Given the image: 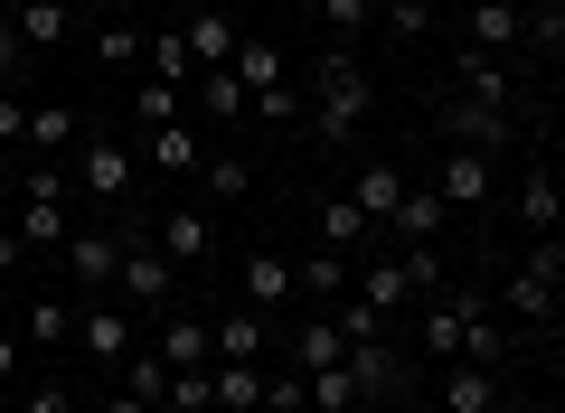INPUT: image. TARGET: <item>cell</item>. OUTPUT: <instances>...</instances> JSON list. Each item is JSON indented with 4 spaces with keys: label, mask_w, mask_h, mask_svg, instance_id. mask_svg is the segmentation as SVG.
Masks as SVG:
<instances>
[{
    "label": "cell",
    "mask_w": 565,
    "mask_h": 413,
    "mask_svg": "<svg viewBox=\"0 0 565 413\" xmlns=\"http://www.w3.org/2000/svg\"><path fill=\"white\" fill-rule=\"evenodd\" d=\"M556 292H565V244H556V236H537V244L519 254V273H509L500 311L519 319V329H556Z\"/></svg>",
    "instance_id": "1"
},
{
    "label": "cell",
    "mask_w": 565,
    "mask_h": 413,
    "mask_svg": "<svg viewBox=\"0 0 565 413\" xmlns=\"http://www.w3.org/2000/svg\"><path fill=\"white\" fill-rule=\"evenodd\" d=\"M367 104H377V95H367V66L330 47V57H321V95H311V132H321V141H349V132L367 122Z\"/></svg>",
    "instance_id": "2"
},
{
    "label": "cell",
    "mask_w": 565,
    "mask_h": 413,
    "mask_svg": "<svg viewBox=\"0 0 565 413\" xmlns=\"http://www.w3.org/2000/svg\"><path fill=\"white\" fill-rule=\"evenodd\" d=\"M66 178H76L95 207H122L132 178H141V160H132V141H104V132H95V141H76V170H66Z\"/></svg>",
    "instance_id": "3"
},
{
    "label": "cell",
    "mask_w": 565,
    "mask_h": 413,
    "mask_svg": "<svg viewBox=\"0 0 565 413\" xmlns=\"http://www.w3.org/2000/svg\"><path fill=\"white\" fill-rule=\"evenodd\" d=\"M114 292H122V311H170V263L151 254L141 236H122V263H114Z\"/></svg>",
    "instance_id": "4"
},
{
    "label": "cell",
    "mask_w": 565,
    "mask_h": 413,
    "mask_svg": "<svg viewBox=\"0 0 565 413\" xmlns=\"http://www.w3.org/2000/svg\"><path fill=\"white\" fill-rule=\"evenodd\" d=\"M151 254H161V263H207V254H217V217L170 197V207H161V236H151Z\"/></svg>",
    "instance_id": "5"
},
{
    "label": "cell",
    "mask_w": 565,
    "mask_h": 413,
    "mask_svg": "<svg viewBox=\"0 0 565 413\" xmlns=\"http://www.w3.org/2000/svg\"><path fill=\"white\" fill-rule=\"evenodd\" d=\"M340 376H349V394H359V413H367V404H386V394L405 385V357L386 348V338H367V348H340Z\"/></svg>",
    "instance_id": "6"
},
{
    "label": "cell",
    "mask_w": 565,
    "mask_h": 413,
    "mask_svg": "<svg viewBox=\"0 0 565 413\" xmlns=\"http://www.w3.org/2000/svg\"><path fill=\"white\" fill-rule=\"evenodd\" d=\"M76 348H85V357H114V367H122V357L141 348V319L122 311V301H95V311H76Z\"/></svg>",
    "instance_id": "7"
},
{
    "label": "cell",
    "mask_w": 565,
    "mask_h": 413,
    "mask_svg": "<svg viewBox=\"0 0 565 413\" xmlns=\"http://www.w3.org/2000/svg\"><path fill=\"white\" fill-rule=\"evenodd\" d=\"M170 29L189 39V66H199V76H207V66H226V57H236V39H245V29L217 10V0H207V10H180Z\"/></svg>",
    "instance_id": "8"
},
{
    "label": "cell",
    "mask_w": 565,
    "mask_h": 413,
    "mask_svg": "<svg viewBox=\"0 0 565 413\" xmlns=\"http://www.w3.org/2000/svg\"><path fill=\"white\" fill-rule=\"evenodd\" d=\"M519 20H527V0H471L462 47L471 57H500V47H519Z\"/></svg>",
    "instance_id": "9"
},
{
    "label": "cell",
    "mask_w": 565,
    "mask_h": 413,
    "mask_svg": "<svg viewBox=\"0 0 565 413\" xmlns=\"http://www.w3.org/2000/svg\"><path fill=\"white\" fill-rule=\"evenodd\" d=\"M57 254H66V273L104 301V292H114V263H122V236H104V226H95V236H66Z\"/></svg>",
    "instance_id": "10"
},
{
    "label": "cell",
    "mask_w": 565,
    "mask_h": 413,
    "mask_svg": "<svg viewBox=\"0 0 565 413\" xmlns=\"http://www.w3.org/2000/svg\"><path fill=\"white\" fill-rule=\"evenodd\" d=\"M444 226H452V207L434 188H405L396 207H386V236H405V244H444Z\"/></svg>",
    "instance_id": "11"
},
{
    "label": "cell",
    "mask_w": 565,
    "mask_h": 413,
    "mask_svg": "<svg viewBox=\"0 0 565 413\" xmlns=\"http://www.w3.org/2000/svg\"><path fill=\"white\" fill-rule=\"evenodd\" d=\"M226 76H236L245 95H274V85H292V57H282L274 39H236V57H226Z\"/></svg>",
    "instance_id": "12"
},
{
    "label": "cell",
    "mask_w": 565,
    "mask_h": 413,
    "mask_svg": "<svg viewBox=\"0 0 565 413\" xmlns=\"http://www.w3.org/2000/svg\"><path fill=\"white\" fill-rule=\"evenodd\" d=\"M509 122H519V113H490V104H452V113H444V132H452V151H500V141H519V132H509Z\"/></svg>",
    "instance_id": "13"
},
{
    "label": "cell",
    "mask_w": 565,
    "mask_h": 413,
    "mask_svg": "<svg viewBox=\"0 0 565 413\" xmlns=\"http://www.w3.org/2000/svg\"><path fill=\"white\" fill-rule=\"evenodd\" d=\"M264 338H274V329H264L255 301H236L226 319H207V357H217V367H226V357H264Z\"/></svg>",
    "instance_id": "14"
},
{
    "label": "cell",
    "mask_w": 565,
    "mask_h": 413,
    "mask_svg": "<svg viewBox=\"0 0 565 413\" xmlns=\"http://www.w3.org/2000/svg\"><path fill=\"white\" fill-rule=\"evenodd\" d=\"M132 160H141V170H161V178H180V170H199V132H180V122H151V132L132 141Z\"/></svg>",
    "instance_id": "15"
},
{
    "label": "cell",
    "mask_w": 565,
    "mask_h": 413,
    "mask_svg": "<svg viewBox=\"0 0 565 413\" xmlns=\"http://www.w3.org/2000/svg\"><path fill=\"white\" fill-rule=\"evenodd\" d=\"M10 29H20V47L39 57V47H66L76 10H66V0H10Z\"/></svg>",
    "instance_id": "16"
},
{
    "label": "cell",
    "mask_w": 565,
    "mask_h": 413,
    "mask_svg": "<svg viewBox=\"0 0 565 413\" xmlns=\"http://www.w3.org/2000/svg\"><path fill=\"white\" fill-rule=\"evenodd\" d=\"M405 197V170L396 160H359V178H349V207H359L367 226H386V207Z\"/></svg>",
    "instance_id": "17"
},
{
    "label": "cell",
    "mask_w": 565,
    "mask_h": 413,
    "mask_svg": "<svg viewBox=\"0 0 565 413\" xmlns=\"http://www.w3.org/2000/svg\"><path fill=\"white\" fill-rule=\"evenodd\" d=\"M434 197H444V207H490V160H481V151H444Z\"/></svg>",
    "instance_id": "18"
},
{
    "label": "cell",
    "mask_w": 565,
    "mask_h": 413,
    "mask_svg": "<svg viewBox=\"0 0 565 413\" xmlns=\"http://www.w3.org/2000/svg\"><path fill=\"white\" fill-rule=\"evenodd\" d=\"M519 217H527V236H556V226H565V188H556V170H546V160L519 178Z\"/></svg>",
    "instance_id": "19"
},
{
    "label": "cell",
    "mask_w": 565,
    "mask_h": 413,
    "mask_svg": "<svg viewBox=\"0 0 565 413\" xmlns=\"http://www.w3.org/2000/svg\"><path fill=\"white\" fill-rule=\"evenodd\" d=\"M462 104H490V113H519V85H509L500 57H471L462 47Z\"/></svg>",
    "instance_id": "20"
},
{
    "label": "cell",
    "mask_w": 565,
    "mask_h": 413,
    "mask_svg": "<svg viewBox=\"0 0 565 413\" xmlns=\"http://www.w3.org/2000/svg\"><path fill=\"white\" fill-rule=\"evenodd\" d=\"M207 385H217V413H255V404H264V367H255V357L207 367Z\"/></svg>",
    "instance_id": "21"
},
{
    "label": "cell",
    "mask_w": 565,
    "mask_h": 413,
    "mask_svg": "<svg viewBox=\"0 0 565 413\" xmlns=\"http://www.w3.org/2000/svg\"><path fill=\"white\" fill-rule=\"evenodd\" d=\"M444 404H452V413H500V376L452 357V367H444Z\"/></svg>",
    "instance_id": "22"
},
{
    "label": "cell",
    "mask_w": 565,
    "mask_h": 413,
    "mask_svg": "<svg viewBox=\"0 0 565 413\" xmlns=\"http://www.w3.org/2000/svg\"><path fill=\"white\" fill-rule=\"evenodd\" d=\"M141 66H151V85H170V95H180V85H199V66H189V39H180V29L141 39Z\"/></svg>",
    "instance_id": "23"
},
{
    "label": "cell",
    "mask_w": 565,
    "mask_h": 413,
    "mask_svg": "<svg viewBox=\"0 0 565 413\" xmlns=\"http://www.w3.org/2000/svg\"><path fill=\"white\" fill-rule=\"evenodd\" d=\"M386 263H396L405 301H434V292H444V244H405V254H386Z\"/></svg>",
    "instance_id": "24"
},
{
    "label": "cell",
    "mask_w": 565,
    "mask_h": 413,
    "mask_svg": "<svg viewBox=\"0 0 565 413\" xmlns=\"http://www.w3.org/2000/svg\"><path fill=\"white\" fill-rule=\"evenodd\" d=\"M292 292H321V311L349 292V254H330V244H311V263H292Z\"/></svg>",
    "instance_id": "25"
},
{
    "label": "cell",
    "mask_w": 565,
    "mask_h": 413,
    "mask_svg": "<svg viewBox=\"0 0 565 413\" xmlns=\"http://www.w3.org/2000/svg\"><path fill=\"white\" fill-rule=\"evenodd\" d=\"M245 301H255V311L292 301V263H282V254H245Z\"/></svg>",
    "instance_id": "26"
},
{
    "label": "cell",
    "mask_w": 565,
    "mask_h": 413,
    "mask_svg": "<svg viewBox=\"0 0 565 413\" xmlns=\"http://www.w3.org/2000/svg\"><path fill=\"white\" fill-rule=\"evenodd\" d=\"M151 357H170V367H217L207 357V319H161V348Z\"/></svg>",
    "instance_id": "27"
},
{
    "label": "cell",
    "mask_w": 565,
    "mask_h": 413,
    "mask_svg": "<svg viewBox=\"0 0 565 413\" xmlns=\"http://www.w3.org/2000/svg\"><path fill=\"white\" fill-rule=\"evenodd\" d=\"M29 151H76V113H66V104H29Z\"/></svg>",
    "instance_id": "28"
},
{
    "label": "cell",
    "mask_w": 565,
    "mask_h": 413,
    "mask_svg": "<svg viewBox=\"0 0 565 413\" xmlns=\"http://www.w3.org/2000/svg\"><path fill=\"white\" fill-rule=\"evenodd\" d=\"M199 188H207V207H226V197H245V188H255V170H245L236 151H217V160H199Z\"/></svg>",
    "instance_id": "29"
},
{
    "label": "cell",
    "mask_w": 565,
    "mask_h": 413,
    "mask_svg": "<svg viewBox=\"0 0 565 413\" xmlns=\"http://www.w3.org/2000/svg\"><path fill=\"white\" fill-rule=\"evenodd\" d=\"M20 244H66V197H20Z\"/></svg>",
    "instance_id": "30"
},
{
    "label": "cell",
    "mask_w": 565,
    "mask_h": 413,
    "mask_svg": "<svg viewBox=\"0 0 565 413\" xmlns=\"http://www.w3.org/2000/svg\"><path fill=\"white\" fill-rule=\"evenodd\" d=\"M321 319H330V329H340V348H367V338H386V311H367L359 292H349L340 311H321Z\"/></svg>",
    "instance_id": "31"
},
{
    "label": "cell",
    "mask_w": 565,
    "mask_h": 413,
    "mask_svg": "<svg viewBox=\"0 0 565 413\" xmlns=\"http://www.w3.org/2000/svg\"><path fill=\"white\" fill-rule=\"evenodd\" d=\"M161 413H217V385H207V367H170Z\"/></svg>",
    "instance_id": "32"
},
{
    "label": "cell",
    "mask_w": 565,
    "mask_h": 413,
    "mask_svg": "<svg viewBox=\"0 0 565 413\" xmlns=\"http://www.w3.org/2000/svg\"><path fill=\"white\" fill-rule=\"evenodd\" d=\"M122 394L161 413V394H170V357H122Z\"/></svg>",
    "instance_id": "33"
},
{
    "label": "cell",
    "mask_w": 565,
    "mask_h": 413,
    "mask_svg": "<svg viewBox=\"0 0 565 413\" xmlns=\"http://www.w3.org/2000/svg\"><path fill=\"white\" fill-rule=\"evenodd\" d=\"M66 338H76V311H66L57 292H47V301H29V348H66Z\"/></svg>",
    "instance_id": "34"
},
{
    "label": "cell",
    "mask_w": 565,
    "mask_h": 413,
    "mask_svg": "<svg viewBox=\"0 0 565 413\" xmlns=\"http://www.w3.org/2000/svg\"><path fill=\"white\" fill-rule=\"evenodd\" d=\"M359 236H367V217H359V207H349V197H321V244H330V254H349Z\"/></svg>",
    "instance_id": "35"
},
{
    "label": "cell",
    "mask_w": 565,
    "mask_h": 413,
    "mask_svg": "<svg viewBox=\"0 0 565 413\" xmlns=\"http://www.w3.org/2000/svg\"><path fill=\"white\" fill-rule=\"evenodd\" d=\"M199 104H207V122H236V113H245V85L226 76V66H207V76H199Z\"/></svg>",
    "instance_id": "36"
},
{
    "label": "cell",
    "mask_w": 565,
    "mask_h": 413,
    "mask_svg": "<svg viewBox=\"0 0 565 413\" xmlns=\"http://www.w3.org/2000/svg\"><path fill=\"white\" fill-rule=\"evenodd\" d=\"M292 357H302V367H340V329H330V319H302V329H292Z\"/></svg>",
    "instance_id": "37"
},
{
    "label": "cell",
    "mask_w": 565,
    "mask_h": 413,
    "mask_svg": "<svg viewBox=\"0 0 565 413\" xmlns=\"http://www.w3.org/2000/svg\"><path fill=\"white\" fill-rule=\"evenodd\" d=\"M302 394H321V413H359V394H349L340 367H302Z\"/></svg>",
    "instance_id": "38"
},
{
    "label": "cell",
    "mask_w": 565,
    "mask_h": 413,
    "mask_svg": "<svg viewBox=\"0 0 565 413\" xmlns=\"http://www.w3.org/2000/svg\"><path fill=\"white\" fill-rule=\"evenodd\" d=\"M311 10L330 20V39H359V29L377 20V0H311Z\"/></svg>",
    "instance_id": "39"
},
{
    "label": "cell",
    "mask_w": 565,
    "mask_h": 413,
    "mask_svg": "<svg viewBox=\"0 0 565 413\" xmlns=\"http://www.w3.org/2000/svg\"><path fill=\"white\" fill-rule=\"evenodd\" d=\"M95 57H104V66H141V29H132V20L95 29Z\"/></svg>",
    "instance_id": "40"
},
{
    "label": "cell",
    "mask_w": 565,
    "mask_h": 413,
    "mask_svg": "<svg viewBox=\"0 0 565 413\" xmlns=\"http://www.w3.org/2000/svg\"><path fill=\"white\" fill-rule=\"evenodd\" d=\"M132 122H141V132H151V122H180V95H170V85H141V95H132Z\"/></svg>",
    "instance_id": "41"
},
{
    "label": "cell",
    "mask_w": 565,
    "mask_h": 413,
    "mask_svg": "<svg viewBox=\"0 0 565 413\" xmlns=\"http://www.w3.org/2000/svg\"><path fill=\"white\" fill-rule=\"evenodd\" d=\"M245 113H264V122H302V95H292V85H274V95H245Z\"/></svg>",
    "instance_id": "42"
},
{
    "label": "cell",
    "mask_w": 565,
    "mask_h": 413,
    "mask_svg": "<svg viewBox=\"0 0 565 413\" xmlns=\"http://www.w3.org/2000/svg\"><path fill=\"white\" fill-rule=\"evenodd\" d=\"M20 413H76V385H29Z\"/></svg>",
    "instance_id": "43"
},
{
    "label": "cell",
    "mask_w": 565,
    "mask_h": 413,
    "mask_svg": "<svg viewBox=\"0 0 565 413\" xmlns=\"http://www.w3.org/2000/svg\"><path fill=\"white\" fill-rule=\"evenodd\" d=\"M264 413H302V376H274L264 385Z\"/></svg>",
    "instance_id": "44"
},
{
    "label": "cell",
    "mask_w": 565,
    "mask_h": 413,
    "mask_svg": "<svg viewBox=\"0 0 565 413\" xmlns=\"http://www.w3.org/2000/svg\"><path fill=\"white\" fill-rule=\"evenodd\" d=\"M20 66H29V47H20V29H10V20H0V85H10V76H20Z\"/></svg>",
    "instance_id": "45"
},
{
    "label": "cell",
    "mask_w": 565,
    "mask_h": 413,
    "mask_svg": "<svg viewBox=\"0 0 565 413\" xmlns=\"http://www.w3.org/2000/svg\"><path fill=\"white\" fill-rule=\"evenodd\" d=\"M20 132H29V113H20V95L0 85V141H20Z\"/></svg>",
    "instance_id": "46"
},
{
    "label": "cell",
    "mask_w": 565,
    "mask_h": 413,
    "mask_svg": "<svg viewBox=\"0 0 565 413\" xmlns=\"http://www.w3.org/2000/svg\"><path fill=\"white\" fill-rule=\"evenodd\" d=\"M20 254H29V244H20V226H0V273H20Z\"/></svg>",
    "instance_id": "47"
},
{
    "label": "cell",
    "mask_w": 565,
    "mask_h": 413,
    "mask_svg": "<svg viewBox=\"0 0 565 413\" xmlns=\"http://www.w3.org/2000/svg\"><path fill=\"white\" fill-rule=\"evenodd\" d=\"M10 376H20V338L0 329V385H10Z\"/></svg>",
    "instance_id": "48"
},
{
    "label": "cell",
    "mask_w": 565,
    "mask_h": 413,
    "mask_svg": "<svg viewBox=\"0 0 565 413\" xmlns=\"http://www.w3.org/2000/svg\"><path fill=\"white\" fill-rule=\"evenodd\" d=\"M95 413H151V404H132V394H104V404Z\"/></svg>",
    "instance_id": "49"
},
{
    "label": "cell",
    "mask_w": 565,
    "mask_h": 413,
    "mask_svg": "<svg viewBox=\"0 0 565 413\" xmlns=\"http://www.w3.org/2000/svg\"><path fill=\"white\" fill-rule=\"evenodd\" d=\"M396 10H424V20H434V10H444V0H396Z\"/></svg>",
    "instance_id": "50"
},
{
    "label": "cell",
    "mask_w": 565,
    "mask_h": 413,
    "mask_svg": "<svg viewBox=\"0 0 565 413\" xmlns=\"http://www.w3.org/2000/svg\"><path fill=\"white\" fill-rule=\"evenodd\" d=\"M0 226H10V188H0Z\"/></svg>",
    "instance_id": "51"
},
{
    "label": "cell",
    "mask_w": 565,
    "mask_h": 413,
    "mask_svg": "<svg viewBox=\"0 0 565 413\" xmlns=\"http://www.w3.org/2000/svg\"><path fill=\"white\" fill-rule=\"evenodd\" d=\"M180 10H207V0H180Z\"/></svg>",
    "instance_id": "52"
},
{
    "label": "cell",
    "mask_w": 565,
    "mask_h": 413,
    "mask_svg": "<svg viewBox=\"0 0 565 413\" xmlns=\"http://www.w3.org/2000/svg\"><path fill=\"white\" fill-rule=\"evenodd\" d=\"M0 20H10V0H0Z\"/></svg>",
    "instance_id": "53"
},
{
    "label": "cell",
    "mask_w": 565,
    "mask_h": 413,
    "mask_svg": "<svg viewBox=\"0 0 565 413\" xmlns=\"http://www.w3.org/2000/svg\"><path fill=\"white\" fill-rule=\"evenodd\" d=\"M0 413H10V404H0Z\"/></svg>",
    "instance_id": "54"
},
{
    "label": "cell",
    "mask_w": 565,
    "mask_h": 413,
    "mask_svg": "<svg viewBox=\"0 0 565 413\" xmlns=\"http://www.w3.org/2000/svg\"><path fill=\"white\" fill-rule=\"evenodd\" d=\"M255 413H264V404H255Z\"/></svg>",
    "instance_id": "55"
}]
</instances>
